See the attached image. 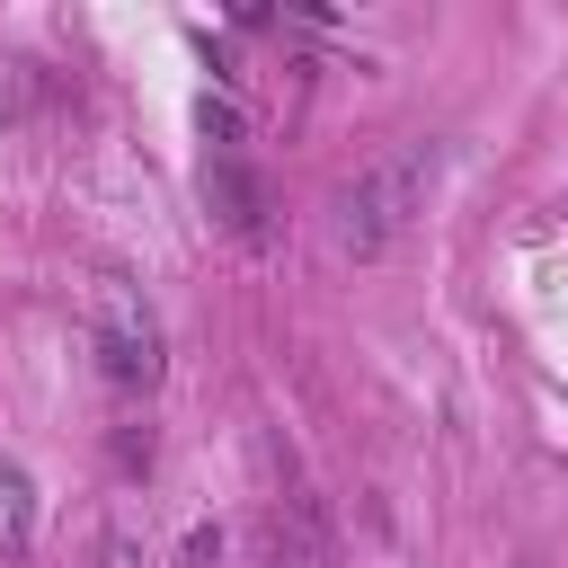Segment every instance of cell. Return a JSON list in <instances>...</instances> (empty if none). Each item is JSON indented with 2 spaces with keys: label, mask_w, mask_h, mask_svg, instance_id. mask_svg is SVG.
<instances>
[{
  "label": "cell",
  "mask_w": 568,
  "mask_h": 568,
  "mask_svg": "<svg viewBox=\"0 0 568 568\" xmlns=\"http://www.w3.org/2000/svg\"><path fill=\"white\" fill-rule=\"evenodd\" d=\"M435 169H444L435 142H399V151H382L373 169H355V178L328 195V240H337V257H355V266L390 257V248L408 240V222L426 213Z\"/></svg>",
  "instance_id": "cell-1"
},
{
  "label": "cell",
  "mask_w": 568,
  "mask_h": 568,
  "mask_svg": "<svg viewBox=\"0 0 568 568\" xmlns=\"http://www.w3.org/2000/svg\"><path fill=\"white\" fill-rule=\"evenodd\" d=\"M98 364H106L115 390H151L160 382V328H151V311L124 284L98 293Z\"/></svg>",
  "instance_id": "cell-2"
},
{
  "label": "cell",
  "mask_w": 568,
  "mask_h": 568,
  "mask_svg": "<svg viewBox=\"0 0 568 568\" xmlns=\"http://www.w3.org/2000/svg\"><path fill=\"white\" fill-rule=\"evenodd\" d=\"M257 550H266V568H328V532H320V506H311V488H284V497H266Z\"/></svg>",
  "instance_id": "cell-3"
},
{
  "label": "cell",
  "mask_w": 568,
  "mask_h": 568,
  "mask_svg": "<svg viewBox=\"0 0 568 568\" xmlns=\"http://www.w3.org/2000/svg\"><path fill=\"white\" fill-rule=\"evenodd\" d=\"M204 213L231 231V240H257L266 231V186H257V169L231 151V160H204Z\"/></svg>",
  "instance_id": "cell-4"
},
{
  "label": "cell",
  "mask_w": 568,
  "mask_h": 568,
  "mask_svg": "<svg viewBox=\"0 0 568 568\" xmlns=\"http://www.w3.org/2000/svg\"><path fill=\"white\" fill-rule=\"evenodd\" d=\"M0 532H9V550H27V479L9 453H0Z\"/></svg>",
  "instance_id": "cell-5"
}]
</instances>
